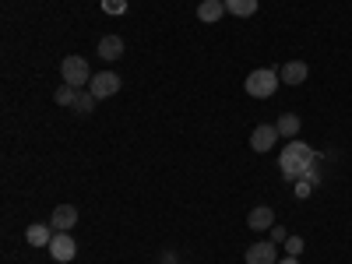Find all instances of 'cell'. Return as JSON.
Wrapping results in <instances>:
<instances>
[{
	"mask_svg": "<svg viewBox=\"0 0 352 264\" xmlns=\"http://www.w3.org/2000/svg\"><path fill=\"white\" fill-rule=\"evenodd\" d=\"M314 162H317V155H314L310 144H303V141H289L282 148V155H278V169L289 176V180H303Z\"/></svg>",
	"mask_w": 352,
	"mask_h": 264,
	"instance_id": "1",
	"label": "cell"
},
{
	"mask_svg": "<svg viewBox=\"0 0 352 264\" xmlns=\"http://www.w3.org/2000/svg\"><path fill=\"white\" fill-rule=\"evenodd\" d=\"M278 85H282V74L272 71V67L250 71V74H247V96H250V99H268V96H275Z\"/></svg>",
	"mask_w": 352,
	"mask_h": 264,
	"instance_id": "2",
	"label": "cell"
},
{
	"mask_svg": "<svg viewBox=\"0 0 352 264\" xmlns=\"http://www.w3.org/2000/svg\"><path fill=\"white\" fill-rule=\"evenodd\" d=\"M60 78H64V85H74L78 92H81V88H88V85H92L88 60H85V56H67V60L60 64Z\"/></svg>",
	"mask_w": 352,
	"mask_h": 264,
	"instance_id": "3",
	"label": "cell"
},
{
	"mask_svg": "<svg viewBox=\"0 0 352 264\" xmlns=\"http://www.w3.org/2000/svg\"><path fill=\"white\" fill-rule=\"evenodd\" d=\"M74 254H78V243H74L71 232H53V240H50V257L60 261V264H67V261H74Z\"/></svg>",
	"mask_w": 352,
	"mask_h": 264,
	"instance_id": "4",
	"label": "cell"
},
{
	"mask_svg": "<svg viewBox=\"0 0 352 264\" xmlns=\"http://www.w3.org/2000/svg\"><path fill=\"white\" fill-rule=\"evenodd\" d=\"M88 92H92L96 99H109L120 92V74L113 71H102V74H92V85H88Z\"/></svg>",
	"mask_w": 352,
	"mask_h": 264,
	"instance_id": "5",
	"label": "cell"
},
{
	"mask_svg": "<svg viewBox=\"0 0 352 264\" xmlns=\"http://www.w3.org/2000/svg\"><path fill=\"white\" fill-rule=\"evenodd\" d=\"M247 264H278V243L257 240L247 247Z\"/></svg>",
	"mask_w": 352,
	"mask_h": 264,
	"instance_id": "6",
	"label": "cell"
},
{
	"mask_svg": "<svg viewBox=\"0 0 352 264\" xmlns=\"http://www.w3.org/2000/svg\"><path fill=\"white\" fill-rule=\"evenodd\" d=\"M275 141H278V127L275 124H257L254 134H250V148L254 152H272Z\"/></svg>",
	"mask_w": 352,
	"mask_h": 264,
	"instance_id": "7",
	"label": "cell"
},
{
	"mask_svg": "<svg viewBox=\"0 0 352 264\" xmlns=\"http://www.w3.org/2000/svg\"><path fill=\"white\" fill-rule=\"evenodd\" d=\"M50 226H53L56 232H71V229L78 226V208H74V204H60V208H53Z\"/></svg>",
	"mask_w": 352,
	"mask_h": 264,
	"instance_id": "8",
	"label": "cell"
},
{
	"mask_svg": "<svg viewBox=\"0 0 352 264\" xmlns=\"http://www.w3.org/2000/svg\"><path fill=\"white\" fill-rule=\"evenodd\" d=\"M247 226L254 229V232H264V229H272L275 226V212L268 208V204H257V208L247 215Z\"/></svg>",
	"mask_w": 352,
	"mask_h": 264,
	"instance_id": "9",
	"label": "cell"
},
{
	"mask_svg": "<svg viewBox=\"0 0 352 264\" xmlns=\"http://www.w3.org/2000/svg\"><path fill=\"white\" fill-rule=\"evenodd\" d=\"M96 53L102 56V60H120V56H124V39L120 36H102Z\"/></svg>",
	"mask_w": 352,
	"mask_h": 264,
	"instance_id": "10",
	"label": "cell"
},
{
	"mask_svg": "<svg viewBox=\"0 0 352 264\" xmlns=\"http://www.w3.org/2000/svg\"><path fill=\"white\" fill-rule=\"evenodd\" d=\"M278 74H282V81H285V85H303V81L310 78V67H307L303 60H289Z\"/></svg>",
	"mask_w": 352,
	"mask_h": 264,
	"instance_id": "11",
	"label": "cell"
},
{
	"mask_svg": "<svg viewBox=\"0 0 352 264\" xmlns=\"http://www.w3.org/2000/svg\"><path fill=\"white\" fill-rule=\"evenodd\" d=\"M222 14H229L222 0H201V8H197V18H201V21L215 25V21H222Z\"/></svg>",
	"mask_w": 352,
	"mask_h": 264,
	"instance_id": "12",
	"label": "cell"
},
{
	"mask_svg": "<svg viewBox=\"0 0 352 264\" xmlns=\"http://www.w3.org/2000/svg\"><path fill=\"white\" fill-rule=\"evenodd\" d=\"M275 127H278V138H289V141H296V134L303 131V124H300L296 113H282Z\"/></svg>",
	"mask_w": 352,
	"mask_h": 264,
	"instance_id": "13",
	"label": "cell"
},
{
	"mask_svg": "<svg viewBox=\"0 0 352 264\" xmlns=\"http://www.w3.org/2000/svg\"><path fill=\"white\" fill-rule=\"evenodd\" d=\"M53 226H43V222H36V226H28L25 229V240H28V247H50V240H53V232H50Z\"/></svg>",
	"mask_w": 352,
	"mask_h": 264,
	"instance_id": "14",
	"label": "cell"
},
{
	"mask_svg": "<svg viewBox=\"0 0 352 264\" xmlns=\"http://www.w3.org/2000/svg\"><path fill=\"white\" fill-rule=\"evenodd\" d=\"M222 4H226L229 14H236V18H250V14H257V0H222Z\"/></svg>",
	"mask_w": 352,
	"mask_h": 264,
	"instance_id": "15",
	"label": "cell"
},
{
	"mask_svg": "<svg viewBox=\"0 0 352 264\" xmlns=\"http://www.w3.org/2000/svg\"><path fill=\"white\" fill-rule=\"evenodd\" d=\"M74 99H78V88H74V85H60V88L53 92V102H56V106H74Z\"/></svg>",
	"mask_w": 352,
	"mask_h": 264,
	"instance_id": "16",
	"label": "cell"
},
{
	"mask_svg": "<svg viewBox=\"0 0 352 264\" xmlns=\"http://www.w3.org/2000/svg\"><path fill=\"white\" fill-rule=\"evenodd\" d=\"M96 102H99V99H96L92 92H78V99H74V109H78V113H92V109H96Z\"/></svg>",
	"mask_w": 352,
	"mask_h": 264,
	"instance_id": "17",
	"label": "cell"
},
{
	"mask_svg": "<svg viewBox=\"0 0 352 264\" xmlns=\"http://www.w3.org/2000/svg\"><path fill=\"white\" fill-rule=\"evenodd\" d=\"M282 247H285V254H289V257H300V254H303V240H300V236H289Z\"/></svg>",
	"mask_w": 352,
	"mask_h": 264,
	"instance_id": "18",
	"label": "cell"
},
{
	"mask_svg": "<svg viewBox=\"0 0 352 264\" xmlns=\"http://www.w3.org/2000/svg\"><path fill=\"white\" fill-rule=\"evenodd\" d=\"M124 0H102V11H109V14H124Z\"/></svg>",
	"mask_w": 352,
	"mask_h": 264,
	"instance_id": "19",
	"label": "cell"
},
{
	"mask_svg": "<svg viewBox=\"0 0 352 264\" xmlns=\"http://www.w3.org/2000/svg\"><path fill=\"white\" fill-rule=\"evenodd\" d=\"M285 240H289V229H285V226H272V243H278V247H282Z\"/></svg>",
	"mask_w": 352,
	"mask_h": 264,
	"instance_id": "20",
	"label": "cell"
},
{
	"mask_svg": "<svg viewBox=\"0 0 352 264\" xmlns=\"http://www.w3.org/2000/svg\"><path fill=\"white\" fill-rule=\"evenodd\" d=\"M314 194V184L310 180H296V197H310Z\"/></svg>",
	"mask_w": 352,
	"mask_h": 264,
	"instance_id": "21",
	"label": "cell"
},
{
	"mask_svg": "<svg viewBox=\"0 0 352 264\" xmlns=\"http://www.w3.org/2000/svg\"><path fill=\"white\" fill-rule=\"evenodd\" d=\"M278 264H300V257H282Z\"/></svg>",
	"mask_w": 352,
	"mask_h": 264,
	"instance_id": "22",
	"label": "cell"
}]
</instances>
